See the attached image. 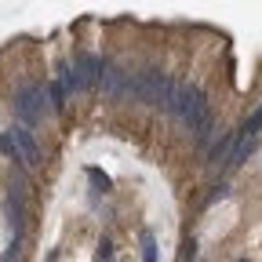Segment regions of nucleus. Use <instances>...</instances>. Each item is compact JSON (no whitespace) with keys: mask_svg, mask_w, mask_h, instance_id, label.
Returning <instances> with one entry per match:
<instances>
[{"mask_svg":"<svg viewBox=\"0 0 262 262\" xmlns=\"http://www.w3.org/2000/svg\"><path fill=\"white\" fill-rule=\"evenodd\" d=\"M171 117L182 124V127H189V131H196L208 117H211V106H208V95L196 88L193 80H182L179 84V95H175V106H171Z\"/></svg>","mask_w":262,"mask_h":262,"instance_id":"obj_1","label":"nucleus"},{"mask_svg":"<svg viewBox=\"0 0 262 262\" xmlns=\"http://www.w3.org/2000/svg\"><path fill=\"white\" fill-rule=\"evenodd\" d=\"M51 113V102H48V84H22L15 91V117L22 127L33 131V124L44 120Z\"/></svg>","mask_w":262,"mask_h":262,"instance_id":"obj_2","label":"nucleus"},{"mask_svg":"<svg viewBox=\"0 0 262 262\" xmlns=\"http://www.w3.org/2000/svg\"><path fill=\"white\" fill-rule=\"evenodd\" d=\"M262 142V106L237 127V142H233V153H229V160H226V168H241V164L255 153V146Z\"/></svg>","mask_w":262,"mask_h":262,"instance_id":"obj_3","label":"nucleus"},{"mask_svg":"<svg viewBox=\"0 0 262 262\" xmlns=\"http://www.w3.org/2000/svg\"><path fill=\"white\" fill-rule=\"evenodd\" d=\"M73 70L80 77V88L84 91H95V88H102V73H106V58L102 55H95V51H73Z\"/></svg>","mask_w":262,"mask_h":262,"instance_id":"obj_4","label":"nucleus"},{"mask_svg":"<svg viewBox=\"0 0 262 262\" xmlns=\"http://www.w3.org/2000/svg\"><path fill=\"white\" fill-rule=\"evenodd\" d=\"M102 95L113 98V102H124V98H135V73H127L124 66H106L102 73Z\"/></svg>","mask_w":262,"mask_h":262,"instance_id":"obj_5","label":"nucleus"},{"mask_svg":"<svg viewBox=\"0 0 262 262\" xmlns=\"http://www.w3.org/2000/svg\"><path fill=\"white\" fill-rule=\"evenodd\" d=\"M11 139H15V149H18V164H22V168H37V164H40V146H37V139H33V131L22 127V124H15L11 127Z\"/></svg>","mask_w":262,"mask_h":262,"instance_id":"obj_6","label":"nucleus"},{"mask_svg":"<svg viewBox=\"0 0 262 262\" xmlns=\"http://www.w3.org/2000/svg\"><path fill=\"white\" fill-rule=\"evenodd\" d=\"M4 215H8V226H11L15 241H22V233H26V193L8 189V196H4Z\"/></svg>","mask_w":262,"mask_h":262,"instance_id":"obj_7","label":"nucleus"},{"mask_svg":"<svg viewBox=\"0 0 262 262\" xmlns=\"http://www.w3.org/2000/svg\"><path fill=\"white\" fill-rule=\"evenodd\" d=\"M233 142H237V131H222V135L208 146V164H222L226 168L229 153H233Z\"/></svg>","mask_w":262,"mask_h":262,"instance_id":"obj_8","label":"nucleus"},{"mask_svg":"<svg viewBox=\"0 0 262 262\" xmlns=\"http://www.w3.org/2000/svg\"><path fill=\"white\" fill-rule=\"evenodd\" d=\"M55 70H58V84H62L66 91H70V95L84 91V88H80V77H77V70H73V62H70V58H62V62L55 66Z\"/></svg>","mask_w":262,"mask_h":262,"instance_id":"obj_9","label":"nucleus"},{"mask_svg":"<svg viewBox=\"0 0 262 262\" xmlns=\"http://www.w3.org/2000/svg\"><path fill=\"white\" fill-rule=\"evenodd\" d=\"M66 98H70V91H66L58 80H48V102H51V113H62V110H66Z\"/></svg>","mask_w":262,"mask_h":262,"instance_id":"obj_10","label":"nucleus"},{"mask_svg":"<svg viewBox=\"0 0 262 262\" xmlns=\"http://www.w3.org/2000/svg\"><path fill=\"white\" fill-rule=\"evenodd\" d=\"M142 262H157V237H153V229H142Z\"/></svg>","mask_w":262,"mask_h":262,"instance_id":"obj_11","label":"nucleus"},{"mask_svg":"<svg viewBox=\"0 0 262 262\" xmlns=\"http://www.w3.org/2000/svg\"><path fill=\"white\" fill-rule=\"evenodd\" d=\"M88 179H91V186H95L98 193H110V186H113L110 175H106V171H98V168H88Z\"/></svg>","mask_w":262,"mask_h":262,"instance_id":"obj_12","label":"nucleus"},{"mask_svg":"<svg viewBox=\"0 0 262 262\" xmlns=\"http://www.w3.org/2000/svg\"><path fill=\"white\" fill-rule=\"evenodd\" d=\"M0 153L11 157V160H18V149H15V139H11V127H8V131H0Z\"/></svg>","mask_w":262,"mask_h":262,"instance_id":"obj_13","label":"nucleus"},{"mask_svg":"<svg viewBox=\"0 0 262 262\" xmlns=\"http://www.w3.org/2000/svg\"><path fill=\"white\" fill-rule=\"evenodd\" d=\"M95 262H113V241H98V251H95Z\"/></svg>","mask_w":262,"mask_h":262,"instance_id":"obj_14","label":"nucleus"},{"mask_svg":"<svg viewBox=\"0 0 262 262\" xmlns=\"http://www.w3.org/2000/svg\"><path fill=\"white\" fill-rule=\"evenodd\" d=\"M22 258V241H11L8 244V251H4V258H0V262H18Z\"/></svg>","mask_w":262,"mask_h":262,"instance_id":"obj_15","label":"nucleus"},{"mask_svg":"<svg viewBox=\"0 0 262 262\" xmlns=\"http://www.w3.org/2000/svg\"><path fill=\"white\" fill-rule=\"evenodd\" d=\"M196 258V241H186L182 244V262H193Z\"/></svg>","mask_w":262,"mask_h":262,"instance_id":"obj_16","label":"nucleus"},{"mask_svg":"<svg viewBox=\"0 0 262 262\" xmlns=\"http://www.w3.org/2000/svg\"><path fill=\"white\" fill-rule=\"evenodd\" d=\"M226 193H229V186H215V193L204 201V208H208V204H215V201H226Z\"/></svg>","mask_w":262,"mask_h":262,"instance_id":"obj_17","label":"nucleus"}]
</instances>
